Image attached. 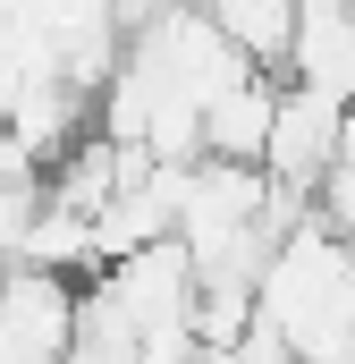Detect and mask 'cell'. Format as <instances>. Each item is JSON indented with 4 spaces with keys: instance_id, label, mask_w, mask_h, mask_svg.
Instances as JSON below:
<instances>
[{
    "instance_id": "7a4b0ae2",
    "label": "cell",
    "mask_w": 355,
    "mask_h": 364,
    "mask_svg": "<svg viewBox=\"0 0 355 364\" xmlns=\"http://www.w3.org/2000/svg\"><path fill=\"white\" fill-rule=\"evenodd\" d=\"M85 279L127 314L144 364L203 356V348H195V288H203V279H195V255H186L178 237H144V246H127V255H102Z\"/></svg>"
},
{
    "instance_id": "6da1fadb",
    "label": "cell",
    "mask_w": 355,
    "mask_h": 364,
    "mask_svg": "<svg viewBox=\"0 0 355 364\" xmlns=\"http://www.w3.org/2000/svg\"><path fill=\"white\" fill-rule=\"evenodd\" d=\"M254 314L279 322L288 356H347L355 348V246L305 203L271 237L254 272Z\"/></svg>"
},
{
    "instance_id": "8992f818",
    "label": "cell",
    "mask_w": 355,
    "mask_h": 364,
    "mask_svg": "<svg viewBox=\"0 0 355 364\" xmlns=\"http://www.w3.org/2000/svg\"><path fill=\"white\" fill-rule=\"evenodd\" d=\"M271 110H279V68H237L229 85L195 110V153H229V161H263Z\"/></svg>"
},
{
    "instance_id": "277c9868",
    "label": "cell",
    "mask_w": 355,
    "mask_h": 364,
    "mask_svg": "<svg viewBox=\"0 0 355 364\" xmlns=\"http://www.w3.org/2000/svg\"><path fill=\"white\" fill-rule=\"evenodd\" d=\"M339 119H347V102L279 85V110H271V136H263V178L288 186V195H313L322 170L339 161Z\"/></svg>"
},
{
    "instance_id": "5b68a950",
    "label": "cell",
    "mask_w": 355,
    "mask_h": 364,
    "mask_svg": "<svg viewBox=\"0 0 355 364\" xmlns=\"http://www.w3.org/2000/svg\"><path fill=\"white\" fill-rule=\"evenodd\" d=\"M279 77L322 93V102H355V9L347 0H296Z\"/></svg>"
},
{
    "instance_id": "52a82bcc",
    "label": "cell",
    "mask_w": 355,
    "mask_h": 364,
    "mask_svg": "<svg viewBox=\"0 0 355 364\" xmlns=\"http://www.w3.org/2000/svg\"><path fill=\"white\" fill-rule=\"evenodd\" d=\"M254 68H279L288 60V26H296V0H195Z\"/></svg>"
},
{
    "instance_id": "3957f363",
    "label": "cell",
    "mask_w": 355,
    "mask_h": 364,
    "mask_svg": "<svg viewBox=\"0 0 355 364\" xmlns=\"http://www.w3.org/2000/svg\"><path fill=\"white\" fill-rule=\"evenodd\" d=\"M77 339V272L0 263V364H60Z\"/></svg>"
}]
</instances>
